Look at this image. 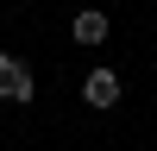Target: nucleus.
Here are the masks:
<instances>
[{"label":"nucleus","mask_w":157,"mask_h":151,"mask_svg":"<svg viewBox=\"0 0 157 151\" xmlns=\"http://www.w3.org/2000/svg\"><path fill=\"white\" fill-rule=\"evenodd\" d=\"M82 101L88 107H113V101H120V76L113 69H88L82 76Z\"/></svg>","instance_id":"nucleus-2"},{"label":"nucleus","mask_w":157,"mask_h":151,"mask_svg":"<svg viewBox=\"0 0 157 151\" xmlns=\"http://www.w3.org/2000/svg\"><path fill=\"white\" fill-rule=\"evenodd\" d=\"M69 32H75V44H101V38H107V13H94V6H88V13H75V25H69Z\"/></svg>","instance_id":"nucleus-3"},{"label":"nucleus","mask_w":157,"mask_h":151,"mask_svg":"<svg viewBox=\"0 0 157 151\" xmlns=\"http://www.w3.org/2000/svg\"><path fill=\"white\" fill-rule=\"evenodd\" d=\"M38 95V82H32V69H25L13 50H0V101L6 107H25V101Z\"/></svg>","instance_id":"nucleus-1"}]
</instances>
